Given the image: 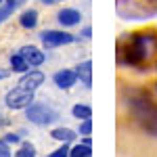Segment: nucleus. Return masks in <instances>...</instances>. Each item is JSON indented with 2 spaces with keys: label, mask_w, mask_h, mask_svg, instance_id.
Wrapping results in <instances>:
<instances>
[{
  "label": "nucleus",
  "mask_w": 157,
  "mask_h": 157,
  "mask_svg": "<svg viewBox=\"0 0 157 157\" xmlns=\"http://www.w3.org/2000/svg\"><path fill=\"white\" fill-rule=\"evenodd\" d=\"M52 80H55L57 88L69 90V88L78 82V73H75V69H61V71H57L55 75H52Z\"/></svg>",
  "instance_id": "1a4fd4ad"
},
{
  "label": "nucleus",
  "mask_w": 157,
  "mask_h": 157,
  "mask_svg": "<svg viewBox=\"0 0 157 157\" xmlns=\"http://www.w3.org/2000/svg\"><path fill=\"white\" fill-rule=\"evenodd\" d=\"M2 78H6V71H2V69H0V80H2Z\"/></svg>",
  "instance_id": "393cba45"
},
{
  "label": "nucleus",
  "mask_w": 157,
  "mask_h": 157,
  "mask_svg": "<svg viewBox=\"0 0 157 157\" xmlns=\"http://www.w3.org/2000/svg\"><path fill=\"white\" fill-rule=\"evenodd\" d=\"M25 115H27V120L32 121V124H36V126H48V124H52L59 117V113L50 105H44V103H32L29 107L25 109Z\"/></svg>",
  "instance_id": "20e7f679"
},
{
  "label": "nucleus",
  "mask_w": 157,
  "mask_h": 157,
  "mask_svg": "<svg viewBox=\"0 0 157 157\" xmlns=\"http://www.w3.org/2000/svg\"><path fill=\"white\" fill-rule=\"evenodd\" d=\"M50 136H52L55 140H61V143H71L78 134L73 132L71 128H55V130L50 132Z\"/></svg>",
  "instance_id": "ddd939ff"
},
{
  "label": "nucleus",
  "mask_w": 157,
  "mask_h": 157,
  "mask_svg": "<svg viewBox=\"0 0 157 157\" xmlns=\"http://www.w3.org/2000/svg\"><path fill=\"white\" fill-rule=\"evenodd\" d=\"M0 4H2V0H0Z\"/></svg>",
  "instance_id": "a878e982"
},
{
  "label": "nucleus",
  "mask_w": 157,
  "mask_h": 157,
  "mask_svg": "<svg viewBox=\"0 0 157 157\" xmlns=\"http://www.w3.org/2000/svg\"><path fill=\"white\" fill-rule=\"evenodd\" d=\"M15 6H17V0H6V4H0V23H4L11 17Z\"/></svg>",
  "instance_id": "f3484780"
},
{
  "label": "nucleus",
  "mask_w": 157,
  "mask_h": 157,
  "mask_svg": "<svg viewBox=\"0 0 157 157\" xmlns=\"http://www.w3.org/2000/svg\"><path fill=\"white\" fill-rule=\"evenodd\" d=\"M4 143H19V134H6Z\"/></svg>",
  "instance_id": "4be33fe9"
},
{
  "label": "nucleus",
  "mask_w": 157,
  "mask_h": 157,
  "mask_svg": "<svg viewBox=\"0 0 157 157\" xmlns=\"http://www.w3.org/2000/svg\"><path fill=\"white\" fill-rule=\"evenodd\" d=\"M52 2H57V0H42V4H52Z\"/></svg>",
  "instance_id": "b1692460"
},
{
  "label": "nucleus",
  "mask_w": 157,
  "mask_h": 157,
  "mask_svg": "<svg viewBox=\"0 0 157 157\" xmlns=\"http://www.w3.org/2000/svg\"><path fill=\"white\" fill-rule=\"evenodd\" d=\"M46 157H69V147H67V143H63V147H59V149H55L50 155Z\"/></svg>",
  "instance_id": "6ab92c4d"
},
{
  "label": "nucleus",
  "mask_w": 157,
  "mask_h": 157,
  "mask_svg": "<svg viewBox=\"0 0 157 157\" xmlns=\"http://www.w3.org/2000/svg\"><path fill=\"white\" fill-rule=\"evenodd\" d=\"M40 40L44 44V48H57V46H65L71 44L75 38L69 32H61V29H46L40 34Z\"/></svg>",
  "instance_id": "423d86ee"
},
{
  "label": "nucleus",
  "mask_w": 157,
  "mask_h": 157,
  "mask_svg": "<svg viewBox=\"0 0 157 157\" xmlns=\"http://www.w3.org/2000/svg\"><path fill=\"white\" fill-rule=\"evenodd\" d=\"M4 103H6L9 109H27L34 103V92H32V90H25L21 86H15L13 90L6 92Z\"/></svg>",
  "instance_id": "39448f33"
},
{
  "label": "nucleus",
  "mask_w": 157,
  "mask_h": 157,
  "mask_svg": "<svg viewBox=\"0 0 157 157\" xmlns=\"http://www.w3.org/2000/svg\"><path fill=\"white\" fill-rule=\"evenodd\" d=\"M11 69L17 73H25V71H29V63L19 52H15V55H11Z\"/></svg>",
  "instance_id": "4468645a"
},
{
  "label": "nucleus",
  "mask_w": 157,
  "mask_h": 157,
  "mask_svg": "<svg viewBox=\"0 0 157 157\" xmlns=\"http://www.w3.org/2000/svg\"><path fill=\"white\" fill-rule=\"evenodd\" d=\"M19 23H21V27H25V29H34V27L38 25V11L36 9L23 11L21 17H19Z\"/></svg>",
  "instance_id": "f8f14e48"
},
{
  "label": "nucleus",
  "mask_w": 157,
  "mask_h": 157,
  "mask_svg": "<svg viewBox=\"0 0 157 157\" xmlns=\"http://www.w3.org/2000/svg\"><path fill=\"white\" fill-rule=\"evenodd\" d=\"M90 132H92V121L90 120H82V124H80V134L90 136Z\"/></svg>",
  "instance_id": "aec40b11"
},
{
  "label": "nucleus",
  "mask_w": 157,
  "mask_h": 157,
  "mask_svg": "<svg viewBox=\"0 0 157 157\" xmlns=\"http://www.w3.org/2000/svg\"><path fill=\"white\" fill-rule=\"evenodd\" d=\"M19 55L29 63V67H38V65H42L44 59H46V57H44V52L38 48V46H32V44L21 46V48H19Z\"/></svg>",
  "instance_id": "6e6552de"
},
{
  "label": "nucleus",
  "mask_w": 157,
  "mask_h": 157,
  "mask_svg": "<svg viewBox=\"0 0 157 157\" xmlns=\"http://www.w3.org/2000/svg\"><path fill=\"white\" fill-rule=\"evenodd\" d=\"M90 155H92V145L80 143V145L69 149V157H90Z\"/></svg>",
  "instance_id": "2eb2a0df"
},
{
  "label": "nucleus",
  "mask_w": 157,
  "mask_h": 157,
  "mask_svg": "<svg viewBox=\"0 0 157 157\" xmlns=\"http://www.w3.org/2000/svg\"><path fill=\"white\" fill-rule=\"evenodd\" d=\"M117 15L130 21L151 19L157 15L155 0H117Z\"/></svg>",
  "instance_id": "7ed1b4c3"
},
{
  "label": "nucleus",
  "mask_w": 157,
  "mask_h": 157,
  "mask_svg": "<svg viewBox=\"0 0 157 157\" xmlns=\"http://www.w3.org/2000/svg\"><path fill=\"white\" fill-rule=\"evenodd\" d=\"M44 84V73L42 71H25L23 75H21V80L17 82V86H21V88H25V90H32V92H36L40 86Z\"/></svg>",
  "instance_id": "0eeeda50"
},
{
  "label": "nucleus",
  "mask_w": 157,
  "mask_h": 157,
  "mask_svg": "<svg viewBox=\"0 0 157 157\" xmlns=\"http://www.w3.org/2000/svg\"><path fill=\"white\" fill-rule=\"evenodd\" d=\"M128 111L143 132L157 138V101L147 90L134 88L128 94Z\"/></svg>",
  "instance_id": "f03ea898"
},
{
  "label": "nucleus",
  "mask_w": 157,
  "mask_h": 157,
  "mask_svg": "<svg viewBox=\"0 0 157 157\" xmlns=\"http://www.w3.org/2000/svg\"><path fill=\"white\" fill-rule=\"evenodd\" d=\"M157 55L155 32H134L117 42V63L128 67H147Z\"/></svg>",
  "instance_id": "f257e3e1"
},
{
  "label": "nucleus",
  "mask_w": 157,
  "mask_h": 157,
  "mask_svg": "<svg viewBox=\"0 0 157 157\" xmlns=\"http://www.w3.org/2000/svg\"><path fill=\"white\" fill-rule=\"evenodd\" d=\"M90 34H92V29H90V27H84V32H82V36H84L86 40L90 38Z\"/></svg>",
  "instance_id": "5701e85b"
},
{
  "label": "nucleus",
  "mask_w": 157,
  "mask_h": 157,
  "mask_svg": "<svg viewBox=\"0 0 157 157\" xmlns=\"http://www.w3.org/2000/svg\"><path fill=\"white\" fill-rule=\"evenodd\" d=\"M71 113H73V117H78V120H90L92 117V109L88 105H73Z\"/></svg>",
  "instance_id": "dca6fc26"
},
{
  "label": "nucleus",
  "mask_w": 157,
  "mask_h": 157,
  "mask_svg": "<svg viewBox=\"0 0 157 157\" xmlns=\"http://www.w3.org/2000/svg\"><path fill=\"white\" fill-rule=\"evenodd\" d=\"M15 155L17 157H36V149H34V145H29V143H23Z\"/></svg>",
  "instance_id": "a211bd4d"
},
{
  "label": "nucleus",
  "mask_w": 157,
  "mask_h": 157,
  "mask_svg": "<svg viewBox=\"0 0 157 157\" xmlns=\"http://www.w3.org/2000/svg\"><path fill=\"white\" fill-rule=\"evenodd\" d=\"M0 157H11V149L6 147V143H0Z\"/></svg>",
  "instance_id": "412c9836"
},
{
  "label": "nucleus",
  "mask_w": 157,
  "mask_h": 157,
  "mask_svg": "<svg viewBox=\"0 0 157 157\" xmlns=\"http://www.w3.org/2000/svg\"><path fill=\"white\" fill-rule=\"evenodd\" d=\"M75 73H78V80H82L84 82L86 88H90L92 86V61H82L78 67H75Z\"/></svg>",
  "instance_id": "9b49d317"
},
{
  "label": "nucleus",
  "mask_w": 157,
  "mask_h": 157,
  "mask_svg": "<svg viewBox=\"0 0 157 157\" xmlns=\"http://www.w3.org/2000/svg\"><path fill=\"white\" fill-rule=\"evenodd\" d=\"M57 21L65 27H71V25H78L82 21V13L75 11V9H61L57 13Z\"/></svg>",
  "instance_id": "9d476101"
}]
</instances>
